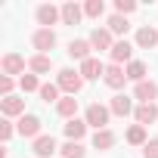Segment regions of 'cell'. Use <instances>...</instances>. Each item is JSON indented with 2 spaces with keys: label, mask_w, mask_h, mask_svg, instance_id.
I'll return each mask as SVG.
<instances>
[{
  "label": "cell",
  "mask_w": 158,
  "mask_h": 158,
  "mask_svg": "<svg viewBox=\"0 0 158 158\" xmlns=\"http://www.w3.org/2000/svg\"><path fill=\"white\" fill-rule=\"evenodd\" d=\"M56 84H59V90H65L68 96H74V93H81V87H84V77H81V71L62 68V71H59V77H56Z\"/></svg>",
  "instance_id": "obj_1"
},
{
  "label": "cell",
  "mask_w": 158,
  "mask_h": 158,
  "mask_svg": "<svg viewBox=\"0 0 158 158\" xmlns=\"http://www.w3.org/2000/svg\"><path fill=\"white\" fill-rule=\"evenodd\" d=\"M109 115H112V109H106V106L93 102V106H87V115H84V121H87L90 127H96V130H106V124H109Z\"/></svg>",
  "instance_id": "obj_2"
},
{
  "label": "cell",
  "mask_w": 158,
  "mask_h": 158,
  "mask_svg": "<svg viewBox=\"0 0 158 158\" xmlns=\"http://www.w3.org/2000/svg\"><path fill=\"white\" fill-rule=\"evenodd\" d=\"M31 44H34V50H40L44 56L56 47V34L50 31V28H40V31H34V37H31Z\"/></svg>",
  "instance_id": "obj_3"
},
{
  "label": "cell",
  "mask_w": 158,
  "mask_h": 158,
  "mask_svg": "<svg viewBox=\"0 0 158 158\" xmlns=\"http://www.w3.org/2000/svg\"><path fill=\"white\" fill-rule=\"evenodd\" d=\"M133 96L139 99V106H143V102H155V99H158V84H155V81H139V84L133 87Z\"/></svg>",
  "instance_id": "obj_4"
},
{
  "label": "cell",
  "mask_w": 158,
  "mask_h": 158,
  "mask_svg": "<svg viewBox=\"0 0 158 158\" xmlns=\"http://www.w3.org/2000/svg\"><path fill=\"white\" fill-rule=\"evenodd\" d=\"M16 130L22 133V136H40V118L37 115H22L19 118V124H16Z\"/></svg>",
  "instance_id": "obj_5"
},
{
  "label": "cell",
  "mask_w": 158,
  "mask_h": 158,
  "mask_svg": "<svg viewBox=\"0 0 158 158\" xmlns=\"http://www.w3.org/2000/svg\"><path fill=\"white\" fill-rule=\"evenodd\" d=\"M102 81H106L112 90H121V87H124V81H127V71H124L121 65H106V74H102Z\"/></svg>",
  "instance_id": "obj_6"
},
{
  "label": "cell",
  "mask_w": 158,
  "mask_h": 158,
  "mask_svg": "<svg viewBox=\"0 0 158 158\" xmlns=\"http://www.w3.org/2000/svg\"><path fill=\"white\" fill-rule=\"evenodd\" d=\"M62 19V10H56L53 3H44V6H37V22L44 25V28H50V25H56Z\"/></svg>",
  "instance_id": "obj_7"
},
{
  "label": "cell",
  "mask_w": 158,
  "mask_h": 158,
  "mask_svg": "<svg viewBox=\"0 0 158 158\" xmlns=\"http://www.w3.org/2000/svg\"><path fill=\"white\" fill-rule=\"evenodd\" d=\"M133 115H136V124H143V127L146 124H155L158 121V106L155 102H143V106H136Z\"/></svg>",
  "instance_id": "obj_8"
},
{
  "label": "cell",
  "mask_w": 158,
  "mask_h": 158,
  "mask_svg": "<svg viewBox=\"0 0 158 158\" xmlns=\"http://www.w3.org/2000/svg\"><path fill=\"white\" fill-rule=\"evenodd\" d=\"M109 56H112V65H121V62H127L133 56V47L127 40H115V47L109 50Z\"/></svg>",
  "instance_id": "obj_9"
},
{
  "label": "cell",
  "mask_w": 158,
  "mask_h": 158,
  "mask_svg": "<svg viewBox=\"0 0 158 158\" xmlns=\"http://www.w3.org/2000/svg\"><path fill=\"white\" fill-rule=\"evenodd\" d=\"M0 112H3L6 118H13V115H25V99H19V96L0 99Z\"/></svg>",
  "instance_id": "obj_10"
},
{
  "label": "cell",
  "mask_w": 158,
  "mask_h": 158,
  "mask_svg": "<svg viewBox=\"0 0 158 158\" xmlns=\"http://www.w3.org/2000/svg\"><path fill=\"white\" fill-rule=\"evenodd\" d=\"M99 74H106V65L99 62V59H87V62H81V77L84 81H93V77H99Z\"/></svg>",
  "instance_id": "obj_11"
},
{
  "label": "cell",
  "mask_w": 158,
  "mask_h": 158,
  "mask_svg": "<svg viewBox=\"0 0 158 158\" xmlns=\"http://www.w3.org/2000/svg\"><path fill=\"white\" fill-rule=\"evenodd\" d=\"M158 44V31L152 28V25H143L139 31H136V47H143V50H152Z\"/></svg>",
  "instance_id": "obj_12"
},
{
  "label": "cell",
  "mask_w": 158,
  "mask_h": 158,
  "mask_svg": "<svg viewBox=\"0 0 158 158\" xmlns=\"http://www.w3.org/2000/svg\"><path fill=\"white\" fill-rule=\"evenodd\" d=\"M22 71H25V59L19 53H6L3 56V74L10 77V74H22Z\"/></svg>",
  "instance_id": "obj_13"
},
{
  "label": "cell",
  "mask_w": 158,
  "mask_h": 158,
  "mask_svg": "<svg viewBox=\"0 0 158 158\" xmlns=\"http://www.w3.org/2000/svg\"><path fill=\"white\" fill-rule=\"evenodd\" d=\"M31 149H34V155H37V158H50L59 146H56V139H53V136H37Z\"/></svg>",
  "instance_id": "obj_14"
},
{
  "label": "cell",
  "mask_w": 158,
  "mask_h": 158,
  "mask_svg": "<svg viewBox=\"0 0 158 158\" xmlns=\"http://www.w3.org/2000/svg\"><path fill=\"white\" fill-rule=\"evenodd\" d=\"M90 47H96V50H112L115 44H112V31L109 28H96L93 34H90Z\"/></svg>",
  "instance_id": "obj_15"
},
{
  "label": "cell",
  "mask_w": 158,
  "mask_h": 158,
  "mask_svg": "<svg viewBox=\"0 0 158 158\" xmlns=\"http://www.w3.org/2000/svg\"><path fill=\"white\" fill-rule=\"evenodd\" d=\"M109 109H112V115H121V118H124V115H130V112H136V109H133V99H130V96H124V93H118V96L112 99V106H109Z\"/></svg>",
  "instance_id": "obj_16"
},
{
  "label": "cell",
  "mask_w": 158,
  "mask_h": 158,
  "mask_svg": "<svg viewBox=\"0 0 158 158\" xmlns=\"http://www.w3.org/2000/svg\"><path fill=\"white\" fill-rule=\"evenodd\" d=\"M68 56L77 62H87L90 59V40H71L68 44Z\"/></svg>",
  "instance_id": "obj_17"
},
{
  "label": "cell",
  "mask_w": 158,
  "mask_h": 158,
  "mask_svg": "<svg viewBox=\"0 0 158 158\" xmlns=\"http://www.w3.org/2000/svg\"><path fill=\"white\" fill-rule=\"evenodd\" d=\"M28 68H31L34 74H47V71L53 68V59H50V56H44V53H37V56H31V59H28Z\"/></svg>",
  "instance_id": "obj_18"
},
{
  "label": "cell",
  "mask_w": 158,
  "mask_h": 158,
  "mask_svg": "<svg viewBox=\"0 0 158 158\" xmlns=\"http://www.w3.org/2000/svg\"><path fill=\"white\" fill-rule=\"evenodd\" d=\"M115 146V133L106 127V130H96L93 133V149H99V152H106V149H112Z\"/></svg>",
  "instance_id": "obj_19"
},
{
  "label": "cell",
  "mask_w": 158,
  "mask_h": 158,
  "mask_svg": "<svg viewBox=\"0 0 158 158\" xmlns=\"http://www.w3.org/2000/svg\"><path fill=\"white\" fill-rule=\"evenodd\" d=\"M87 133V121H77V118H71L68 124H65V136L68 139H74V143H81V136Z\"/></svg>",
  "instance_id": "obj_20"
},
{
  "label": "cell",
  "mask_w": 158,
  "mask_h": 158,
  "mask_svg": "<svg viewBox=\"0 0 158 158\" xmlns=\"http://www.w3.org/2000/svg\"><path fill=\"white\" fill-rule=\"evenodd\" d=\"M56 112H59L62 118H68V121H71V118L77 115V99H74V96H65V99H59V102H56Z\"/></svg>",
  "instance_id": "obj_21"
},
{
  "label": "cell",
  "mask_w": 158,
  "mask_h": 158,
  "mask_svg": "<svg viewBox=\"0 0 158 158\" xmlns=\"http://www.w3.org/2000/svg\"><path fill=\"white\" fill-rule=\"evenodd\" d=\"M81 16H84V10L77 6V3H65V6H62V22H65V25H77Z\"/></svg>",
  "instance_id": "obj_22"
},
{
  "label": "cell",
  "mask_w": 158,
  "mask_h": 158,
  "mask_svg": "<svg viewBox=\"0 0 158 158\" xmlns=\"http://www.w3.org/2000/svg\"><path fill=\"white\" fill-rule=\"evenodd\" d=\"M109 31H112V34H127V31H130L127 16H118V13H115V16L109 19Z\"/></svg>",
  "instance_id": "obj_23"
},
{
  "label": "cell",
  "mask_w": 158,
  "mask_h": 158,
  "mask_svg": "<svg viewBox=\"0 0 158 158\" xmlns=\"http://www.w3.org/2000/svg\"><path fill=\"white\" fill-rule=\"evenodd\" d=\"M127 143H130V146H146V143H149V139H146V127H143V124H133V127L127 130Z\"/></svg>",
  "instance_id": "obj_24"
},
{
  "label": "cell",
  "mask_w": 158,
  "mask_h": 158,
  "mask_svg": "<svg viewBox=\"0 0 158 158\" xmlns=\"http://www.w3.org/2000/svg\"><path fill=\"white\" fill-rule=\"evenodd\" d=\"M59 152H62V158H84V146L74 143V139H68L65 146H59Z\"/></svg>",
  "instance_id": "obj_25"
},
{
  "label": "cell",
  "mask_w": 158,
  "mask_h": 158,
  "mask_svg": "<svg viewBox=\"0 0 158 158\" xmlns=\"http://www.w3.org/2000/svg\"><path fill=\"white\" fill-rule=\"evenodd\" d=\"M124 71H127L130 81H136V84H139V81H146V62H130Z\"/></svg>",
  "instance_id": "obj_26"
},
{
  "label": "cell",
  "mask_w": 158,
  "mask_h": 158,
  "mask_svg": "<svg viewBox=\"0 0 158 158\" xmlns=\"http://www.w3.org/2000/svg\"><path fill=\"white\" fill-rule=\"evenodd\" d=\"M102 13H106L102 0H87V3H84V16H90V19H99Z\"/></svg>",
  "instance_id": "obj_27"
},
{
  "label": "cell",
  "mask_w": 158,
  "mask_h": 158,
  "mask_svg": "<svg viewBox=\"0 0 158 158\" xmlns=\"http://www.w3.org/2000/svg\"><path fill=\"white\" fill-rule=\"evenodd\" d=\"M40 99L44 102H59V84H44L40 87Z\"/></svg>",
  "instance_id": "obj_28"
},
{
  "label": "cell",
  "mask_w": 158,
  "mask_h": 158,
  "mask_svg": "<svg viewBox=\"0 0 158 158\" xmlns=\"http://www.w3.org/2000/svg\"><path fill=\"white\" fill-rule=\"evenodd\" d=\"M19 84H22L25 93H34V90L40 93V87H44V84H37V74H22V81H19Z\"/></svg>",
  "instance_id": "obj_29"
},
{
  "label": "cell",
  "mask_w": 158,
  "mask_h": 158,
  "mask_svg": "<svg viewBox=\"0 0 158 158\" xmlns=\"http://www.w3.org/2000/svg\"><path fill=\"white\" fill-rule=\"evenodd\" d=\"M115 10H118V16H127V13L136 10V3L133 0H115Z\"/></svg>",
  "instance_id": "obj_30"
},
{
  "label": "cell",
  "mask_w": 158,
  "mask_h": 158,
  "mask_svg": "<svg viewBox=\"0 0 158 158\" xmlns=\"http://www.w3.org/2000/svg\"><path fill=\"white\" fill-rule=\"evenodd\" d=\"M143 155H146V158H158V139H149V143L143 146Z\"/></svg>",
  "instance_id": "obj_31"
},
{
  "label": "cell",
  "mask_w": 158,
  "mask_h": 158,
  "mask_svg": "<svg viewBox=\"0 0 158 158\" xmlns=\"http://www.w3.org/2000/svg\"><path fill=\"white\" fill-rule=\"evenodd\" d=\"M0 93H3V99H6V96H13V77H6V74L0 77Z\"/></svg>",
  "instance_id": "obj_32"
},
{
  "label": "cell",
  "mask_w": 158,
  "mask_h": 158,
  "mask_svg": "<svg viewBox=\"0 0 158 158\" xmlns=\"http://www.w3.org/2000/svg\"><path fill=\"white\" fill-rule=\"evenodd\" d=\"M10 136H13V124H10V121H0V139L6 143Z\"/></svg>",
  "instance_id": "obj_33"
}]
</instances>
